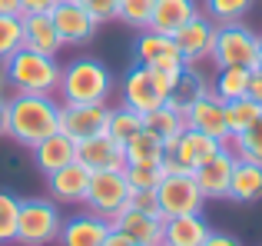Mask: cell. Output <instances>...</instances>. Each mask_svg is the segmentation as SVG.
<instances>
[{
    "mask_svg": "<svg viewBox=\"0 0 262 246\" xmlns=\"http://www.w3.org/2000/svg\"><path fill=\"white\" fill-rule=\"evenodd\" d=\"M262 37L256 30L236 20V24H216V40H212L209 60L216 67H256Z\"/></svg>",
    "mask_w": 262,
    "mask_h": 246,
    "instance_id": "5",
    "label": "cell"
},
{
    "mask_svg": "<svg viewBox=\"0 0 262 246\" xmlns=\"http://www.w3.org/2000/svg\"><path fill=\"white\" fill-rule=\"evenodd\" d=\"M206 196L199 193L196 176L192 173H163L160 187H156V207L160 216H186V213H203Z\"/></svg>",
    "mask_w": 262,
    "mask_h": 246,
    "instance_id": "8",
    "label": "cell"
},
{
    "mask_svg": "<svg viewBox=\"0 0 262 246\" xmlns=\"http://www.w3.org/2000/svg\"><path fill=\"white\" fill-rule=\"evenodd\" d=\"M219 147H226V143H219L216 136H206V133H199V130H189V127H186L173 143H166V156L179 163V170L196 173V170L203 167V163L209 160Z\"/></svg>",
    "mask_w": 262,
    "mask_h": 246,
    "instance_id": "14",
    "label": "cell"
},
{
    "mask_svg": "<svg viewBox=\"0 0 262 246\" xmlns=\"http://www.w3.org/2000/svg\"><path fill=\"white\" fill-rule=\"evenodd\" d=\"M60 0H24V13H50Z\"/></svg>",
    "mask_w": 262,
    "mask_h": 246,
    "instance_id": "40",
    "label": "cell"
},
{
    "mask_svg": "<svg viewBox=\"0 0 262 246\" xmlns=\"http://www.w3.org/2000/svg\"><path fill=\"white\" fill-rule=\"evenodd\" d=\"M110 127L106 104H60V133H67L73 143L96 136Z\"/></svg>",
    "mask_w": 262,
    "mask_h": 246,
    "instance_id": "10",
    "label": "cell"
},
{
    "mask_svg": "<svg viewBox=\"0 0 262 246\" xmlns=\"http://www.w3.org/2000/svg\"><path fill=\"white\" fill-rule=\"evenodd\" d=\"M96 24H113L120 17V0H77Z\"/></svg>",
    "mask_w": 262,
    "mask_h": 246,
    "instance_id": "37",
    "label": "cell"
},
{
    "mask_svg": "<svg viewBox=\"0 0 262 246\" xmlns=\"http://www.w3.org/2000/svg\"><path fill=\"white\" fill-rule=\"evenodd\" d=\"M17 216H20V196L10 190H0V246L17 243Z\"/></svg>",
    "mask_w": 262,
    "mask_h": 246,
    "instance_id": "32",
    "label": "cell"
},
{
    "mask_svg": "<svg viewBox=\"0 0 262 246\" xmlns=\"http://www.w3.org/2000/svg\"><path fill=\"white\" fill-rule=\"evenodd\" d=\"M143 130H149V133H153L156 140H163V143H173L186 130V120H183L179 110H173L169 104H163V107H156V110L143 113Z\"/></svg>",
    "mask_w": 262,
    "mask_h": 246,
    "instance_id": "28",
    "label": "cell"
},
{
    "mask_svg": "<svg viewBox=\"0 0 262 246\" xmlns=\"http://www.w3.org/2000/svg\"><path fill=\"white\" fill-rule=\"evenodd\" d=\"M153 4L156 0H120V24L129 27V30H146L149 27V17H153Z\"/></svg>",
    "mask_w": 262,
    "mask_h": 246,
    "instance_id": "34",
    "label": "cell"
},
{
    "mask_svg": "<svg viewBox=\"0 0 262 246\" xmlns=\"http://www.w3.org/2000/svg\"><path fill=\"white\" fill-rule=\"evenodd\" d=\"M103 246H140V243H133L126 233H120V230L110 227V233H106V240H103Z\"/></svg>",
    "mask_w": 262,
    "mask_h": 246,
    "instance_id": "41",
    "label": "cell"
},
{
    "mask_svg": "<svg viewBox=\"0 0 262 246\" xmlns=\"http://www.w3.org/2000/svg\"><path fill=\"white\" fill-rule=\"evenodd\" d=\"M256 0H203V13L212 24H236L252 10Z\"/></svg>",
    "mask_w": 262,
    "mask_h": 246,
    "instance_id": "30",
    "label": "cell"
},
{
    "mask_svg": "<svg viewBox=\"0 0 262 246\" xmlns=\"http://www.w3.org/2000/svg\"><path fill=\"white\" fill-rule=\"evenodd\" d=\"M133 57H136V64L149 67V70L163 73V77H169V80H176L179 70L186 67L183 57H179L176 40L169 37V33L149 30V27L136 33V40H133Z\"/></svg>",
    "mask_w": 262,
    "mask_h": 246,
    "instance_id": "7",
    "label": "cell"
},
{
    "mask_svg": "<svg viewBox=\"0 0 262 246\" xmlns=\"http://www.w3.org/2000/svg\"><path fill=\"white\" fill-rule=\"evenodd\" d=\"M249 97L262 107V70H256V67H252V80H249Z\"/></svg>",
    "mask_w": 262,
    "mask_h": 246,
    "instance_id": "42",
    "label": "cell"
},
{
    "mask_svg": "<svg viewBox=\"0 0 262 246\" xmlns=\"http://www.w3.org/2000/svg\"><path fill=\"white\" fill-rule=\"evenodd\" d=\"M209 223L203 213H186V216H169L163 223V243L166 246H203L209 236Z\"/></svg>",
    "mask_w": 262,
    "mask_h": 246,
    "instance_id": "22",
    "label": "cell"
},
{
    "mask_svg": "<svg viewBox=\"0 0 262 246\" xmlns=\"http://www.w3.org/2000/svg\"><path fill=\"white\" fill-rule=\"evenodd\" d=\"M259 117H262V107L252 97L229 100V104H226V130H229V140L236 133H243V130H249Z\"/></svg>",
    "mask_w": 262,
    "mask_h": 246,
    "instance_id": "29",
    "label": "cell"
},
{
    "mask_svg": "<svg viewBox=\"0 0 262 246\" xmlns=\"http://www.w3.org/2000/svg\"><path fill=\"white\" fill-rule=\"evenodd\" d=\"M110 233V220L106 216H96V213H77V216H67L63 227H60L57 243L60 246H103Z\"/></svg>",
    "mask_w": 262,
    "mask_h": 246,
    "instance_id": "19",
    "label": "cell"
},
{
    "mask_svg": "<svg viewBox=\"0 0 262 246\" xmlns=\"http://www.w3.org/2000/svg\"><path fill=\"white\" fill-rule=\"evenodd\" d=\"M203 246H243V240H236L232 233H216V230H212Z\"/></svg>",
    "mask_w": 262,
    "mask_h": 246,
    "instance_id": "39",
    "label": "cell"
},
{
    "mask_svg": "<svg viewBox=\"0 0 262 246\" xmlns=\"http://www.w3.org/2000/svg\"><path fill=\"white\" fill-rule=\"evenodd\" d=\"M163 246H166V243H163Z\"/></svg>",
    "mask_w": 262,
    "mask_h": 246,
    "instance_id": "47",
    "label": "cell"
},
{
    "mask_svg": "<svg viewBox=\"0 0 262 246\" xmlns=\"http://www.w3.org/2000/svg\"><path fill=\"white\" fill-rule=\"evenodd\" d=\"M183 120L189 130H199L206 136H216L219 143H229V130H226V104L212 90L199 93L189 107L183 110Z\"/></svg>",
    "mask_w": 262,
    "mask_h": 246,
    "instance_id": "12",
    "label": "cell"
},
{
    "mask_svg": "<svg viewBox=\"0 0 262 246\" xmlns=\"http://www.w3.org/2000/svg\"><path fill=\"white\" fill-rule=\"evenodd\" d=\"M236 160L239 156L232 153L229 143H226V147H219L216 153L192 173L199 193H203L206 200H226V196H229V180H232V170H236Z\"/></svg>",
    "mask_w": 262,
    "mask_h": 246,
    "instance_id": "13",
    "label": "cell"
},
{
    "mask_svg": "<svg viewBox=\"0 0 262 246\" xmlns=\"http://www.w3.org/2000/svg\"><path fill=\"white\" fill-rule=\"evenodd\" d=\"M50 20H53V27H57L63 47H86L90 40L96 37V30H100V24L90 17L77 0H60L50 10Z\"/></svg>",
    "mask_w": 262,
    "mask_h": 246,
    "instance_id": "11",
    "label": "cell"
},
{
    "mask_svg": "<svg viewBox=\"0 0 262 246\" xmlns=\"http://www.w3.org/2000/svg\"><path fill=\"white\" fill-rule=\"evenodd\" d=\"M126 207L143 210V213H160V207H156V190H129Z\"/></svg>",
    "mask_w": 262,
    "mask_h": 246,
    "instance_id": "38",
    "label": "cell"
},
{
    "mask_svg": "<svg viewBox=\"0 0 262 246\" xmlns=\"http://www.w3.org/2000/svg\"><path fill=\"white\" fill-rule=\"evenodd\" d=\"M0 136H7V97H0Z\"/></svg>",
    "mask_w": 262,
    "mask_h": 246,
    "instance_id": "44",
    "label": "cell"
},
{
    "mask_svg": "<svg viewBox=\"0 0 262 246\" xmlns=\"http://www.w3.org/2000/svg\"><path fill=\"white\" fill-rule=\"evenodd\" d=\"M77 160V143L70 140L67 133H50V136H43V140L33 147V163L40 167V173H57L60 167H67V163H73Z\"/></svg>",
    "mask_w": 262,
    "mask_h": 246,
    "instance_id": "21",
    "label": "cell"
},
{
    "mask_svg": "<svg viewBox=\"0 0 262 246\" xmlns=\"http://www.w3.org/2000/svg\"><path fill=\"white\" fill-rule=\"evenodd\" d=\"M0 13H7V17H24V0H0Z\"/></svg>",
    "mask_w": 262,
    "mask_h": 246,
    "instance_id": "43",
    "label": "cell"
},
{
    "mask_svg": "<svg viewBox=\"0 0 262 246\" xmlns=\"http://www.w3.org/2000/svg\"><path fill=\"white\" fill-rule=\"evenodd\" d=\"M77 160L83 167H90L93 173H100V170H123L126 167V147L103 130V133L86 136V140L77 143Z\"/></svg>",
    "mask_w": 262,
    "mask_h": 246,
    "instance_id": "16",
    "label": "cell"
},
{
    "mask_svg": "<svg viewBox=\"0 0 262 246\" xmlns=\"http://www.w3.org/2000/svg\"><path fill=\"white\" fill-rule=\"evenodd\" d=\"M90 176H93V170L83 167L80 160H73V163H67V167H60L57 173L47 176L50 200L67 203V207H77V203H83V200H86V190H90Z\"/></svg>",
    "mask_w": 262,
    "mask_h": 246,
    "instance_id": "18",
    "label": "cell"
},
{
    "mask_svg": "<svg viewBox=\"0 0 262 246\" xmlns=\"http://www.w3.org/2000/svg\"><path fill=\"white\" fill-rule=\"evenodd\" d=\"M24 47V17H7L0 13V64L10 57L13 50Z\"/></svg>",
    "mask_w": 262,
    "mask_h": 246,
    "instance_id": "35",
    "label": "cell"
},
{
    "mask_svg": "<svg viewBox=\"0 0 262 246\" xmlns=\"http://www.w3.org/2000/svg\"><path fill=\"white\" fill-rule=\"evenodd\" d=\"M166 160V143L156 140L149 130H140L126 143V163L129 167H163Z\"/></svg>",
    "mask_w": 262,
    "mask_h": 246,
    "instance_id": "27",
    "label": "cell"
},
{
    "mask_svg": "<svg viewBox=\"0 0 262 246\" xmlns=\"http://www.w3.org/2000/svg\"><path fill=\"white\" fill-rule=\"evenodd\" d=\"M113 84V70L100 57H77L60 67L57 100L60 104H106Z\"/></svg>",
    "mask_w": 262,
    "mask_h": 246,
    "instance_id": "2",
    "label": "cell"
},
{
    "mask_svg": "<svg viewBox=\"0 0 262 246\" xmlns=\"http://www.w3.org/2000/svg\"><path fill=\"white\" fill-rule=\"evenodd\" d=\"M4 90H7V73H4V64H0V97H4Z\"/></svg>",
    "mask_w": 262,
    "mask_h": 246,
    "instance_id": "45",
    "label": "cell"
},
{
    "mask_svg": "<svg viewBox=\"0 0 262 246\" xmlns=\"http://www.w3.org/2000/svg\"><path fill=\"white\" fill-rule=\"evenodd\" d=\"M86 210L96 216L113 220L123 207L129 203V183L123 170H100L90 176V190H86Z\"/></svg>",
    "mask_w": 262,
    "mask_h": 246,
    "instance_id": "9",
    "label": "cell"
},
{
    "mask_svg": "<svg viewBox=\"0 0 262 246\" xmlns=\"http://www.w3.org/2000/svg\"><path fill=\"white\" fill-rule=\"evenodd\" d=\"M143 130V113H136V110H129V107H120V110H110V127H106V133L110 136H116V140L126 147L129 140H133L136 133Z\"/></svg>",
    "mask_w": 262,
    "mask_h": 246,
    "instance_id": "31",
    "label": "cell"
},
{
    "mask_svg": "<svg viewBox=\"0 0 262 246\" xmlns=\"http://www.w3.org/2000/svg\"><path fill=\"white\" fill-rule=\"evenodd\" d=\"M256 70H262V44H259V57H256Z\"/></svg>",
    "mask_w": 262,
    "mask_h": 246,
    "instance_id": "46",
    "label": "cell"
},
{
    "mask_svg": "<svg viewBox=\"0 0 262 246\" xmlns=\"http://www.w3.org/2000/svg\"><path fill=\"white\" fill-rule=\"evenodd\" d=\"M123 173H126V183L129 190H156L163 180V167H123Z\"/></svg>",
    "mask_w": 262,
    "mask_h": 246,
    "instance_id": "36",
    "label": "cell"
},
{
    "mask_svg": "<svg viewBox=\"0 0 262 246\" xmlns=\"http://www.w3.org/2000/svg\"><path fill=\"white\" fill-rule=\"evenodd\" d=\"M176 47H179V57H183V64L196 67L199 60H206L212 53V40H216V24H212L209 17H206L203 10L196 13V17L189 20L186 27H179L173 33Z\"/></svg>",
    "mask_w": 262,
    "mask_h": 246,
    "instance_id": "15",
    "label": "cell"
},
{
    "mask_svg": "<svg viewBox=\"0 0 262 246\" xmlns=\"http://www.w3.org/2000/svg\"><path fill=\"white\" fill-rule=\"evenodd\" d=\"M24 47L47 53V57H57L63 50V40H60L50 13H24Z\"/></svg>",
    "mask_w": 262,
    "mask_h": 246,
    "instance_id": "20",
    "label": "cell"
},
{
    "mask_svg": "<svg viewBox=\"0 0 262 246\" xmlns=\"http://www.w3.org/2000/svg\"><path fill=\"white\" fill-rule=\"evenodd\" d=\"M203 7L196 0H156L153 4V17H149V30H160V33H173L179 27H186Z\"/></svg>",
    "mask_w": 262,
    "mask_h": 246,
    "instance_id": "23",
    "label": "cell"
},
{
    "mask_svg": "<svg viewBox=\"0 0 262 246\" xmlns=\"http://www.w3.org/2000/svg\"><path fill=\"white\" fill-rule=\"evenodd\" d=\"M232 153L239 160H249V163H262V117L252 123L249 130L232 136Z\"/></svg>",
    "mask_w": 262,
    "mask_h": 246,
    "instance_id": "33",
    "label": "cell"
},
{
    "mask_svg": "<svg viewBox=\"0 0 262 246\" xmlns=\"http://www.w3.org/2000/svg\"><path fill=\"white\" fill-rule=\"evenodd\" d=\"M249 80H252V67H219V73L209 84V90L216 93L223 104H229V100L249 97Z\"/></svg>",
    "mask_w": 262,
    "mask_h": 246,
    "instance_id": "26",
    "label": "cell"
},
{
    "mask_svg": "<svg viewBox=\"0 0 262 246\" xmlns=\"http://www.w3.org/2000/svg\"><path fill=\"white\" fill-rule=\"evenodd\" d=\"M7 87H13V93H57L60 84V64L57 57H47L37 50H13L4 60Z\"/></svg>",
    "mask_w": 262,
    "mask_h": 246,
    "instance_id": "3",
    "label": "cell"
},
{
    "mask_svg": "<svg viewBox=\"0 0 262 246\" xmlns=\"http://www.w3.org/2000/svg\"><path fill=\"white\" fill-rule=\"evenodd\" d=\"M63 213L57 200L47 196H27L20 200V216H17V243L20 246H47L57 243Z\"/></svg>",
    "mask_w": 262,
    "mask_h": 246,
    "instance_id": "4",
    "label": "cell"
},
{
    "mask_svg": "<svg viewBox=\"0 0 262 246\" xmlns=\"http://www.w3.org/2000/svg\"><path fill=\"white\" fill-rule=\"evenodd\" d=\"M60 130L57 93H13L7 100V136L20 147H37L43 136Z\"/></svg>",
    "mask_w": 262,
    "mask_h": 246,
    "instance_id": "1",
    "label": "cell"
},
{
    "mask_svg": "<svg viewBox=\"0 0 262 246\" xmlns=\"http://www.w3.org/2000/svg\"><path fill=\"white\" fill-rule=\"evenodd\" d=\"M209 90V80L203 77V73L196 70V67H189L186 64L183 70H179V77L173 80V87H169V97H166V104L173 107V110H179L183 113L186 107L192 104V100L199 97V93H206Z\"/></svg>",
    "mask_w": 262,
    "mask_h": 246,
    "instance_id": "25",
    "label": "cell"
},
{
    "mask_svg": "<svg viewBox=\"0 0 262 246\" xmlns=\"http://www.w3.org/2000/svg\"><path fill=\"white\" fill-rule=\"evenodd\" d=\"M169 87H173L169 77H163V73L149 70L143 64H133L123 77V107H129L136 113H149L166 104Z\"/></svg>",
    "mask_w": 262,
    "mask_h": 246,
    "instance_id": "6",
    "label": "cell"
},
{
    "mask_svg": "<svg viewBox=\"0 0 262 246\" xmlns=\"http://www.w3.org/2000/svg\"><path fill=\"white\" fill-rule=\"evenodd\" d=\"M163 216L160 213H143V210H133V207H123L120 213L110 220V227L126 233L133 243L140 246H163Z\"/></svg>",
    "mask_w": 262,
    "mask_h": 246,
    "instance_id": "17",
    "label": "cell"
},
{
    "mask_svg": "<svg viewBox=\"0 0 262 246\" xmlns=\"http://www.w3.org/2000/svg\"><path fill=\"white\" fill-rule=\"evenodd\" d=\"M226 200L243 203V207L262 200V163L236 160V170H232V180H229V196Z\"/></svg>",
    "mask_w": 262,
    "mask_h": 246,
    "instance_id": "24",
    "label": "cell"
}]
</instances>
